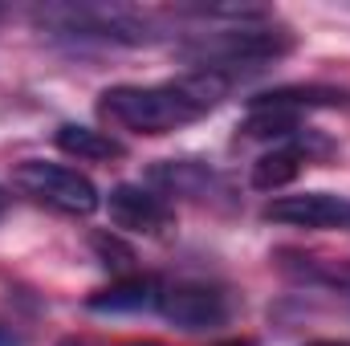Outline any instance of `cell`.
<instances>
[{"label": "cell", "mask_w": 350, "mask_h": 346, "mask_svg": "<svg viewBox=\"0 0 350 346\" xmlns=\"http://www.w3.org/2000/svg\"><path fill=\"white\" fill-rule=\"evenodd\" d=\"M0 16H4V8H0Z\"/></svg>", "instance_id": "cell-15"}, {"label": "cell", "mask_w": 350, "mask_h": 346, "mask_svg": "<svg viewBox=\"0 0 350 346\" xmlns=\"http://www.w3.org/2000/svg\"><path fill=\"white\" fill-rule=\"evenodd\" d=\"M106 208H110V220L118 228H126V232H163L172 224V204L159 191L143 187V183H118V187H110Z\"/></svg>", "instance_id": "cell-7"}, {"label": "cell", "mask_w": 350, "mask_h": 346, "mask_svg": "<svg viewBox=\"0 0 350 346\" xmlns=\"http://www.w3.org/2000/svg\"><path fill=\"white\" fill-rule=\"evenodd\" d=\"M220 346H257L253 338H228V343H220Z\"/></svg>", "instance_id": "cell-12"}, {"label": "cell", "mask_w": 350, "mask_h": 346, "mask_svg": "<svg viewBox=\"0 0 350 346\" xmlns=\"http://www.w3.org/2000/svg\"><path fill=\"white\" fill-rule=\"evenodd\" d=\"M41 25L70 33V37H86V41H110V45H147L155 41V25L131 8L118 4H66V8H45L37 12Z\"/></svg>", "instance_id": "cell-3"}, {"label": "cell", "mask_w": 350, "mask_h": 346, "mask_svg": "<svg viewBox=\"0 0 350 346\" xmlns=\"http://www.w3.org/2000/svg\"><path fill=\"white\" fill-rule=\"evenodd\" d=\"M4 208H8V196H4V187H0V216H4Z\"/></svg>", "instance_id": "cell-14"}, {"label": "cell", "mask_w": 350, "mask_h": 346, "mask_svg": "<svg viewBox=\"0 0 350 346\" xmlns=\"http://www.w3.org/2000/svg\"><path fill=\"white\" fill-rule=\"evenodd\" d=\"M241 131H245L249 139H289V135L297 131V110L253 102V106H249V118L241 122Z\"/></svg>", "instance_id": "cell-11"}, {"label": "cell", "mask_w": 350, "mask_h": 346, "mask_svg": "<svg viewBox=\"0 0 350 346\" xmlns=\"http://www.w3.org/2000/svg\"><path fill=\"white\" fill-rule=\"evenodd\" d=\"M159 297H163V289H159L155 277H122V281H114L110 289L94 293L86 306L94 314H135V310L159 306Z\"/></svg>", "instance_id": "cell-8"}, {"label": "cell", "mask_w": 350, "mask_h": 346, "mask_svg": "<svg viewBox=\"0 0 350 346\" xmlns=\"http://www.w3.org/2000/svg\"><path fill=\"white\" fill-rule=\"evenodd\" d=\"M228 90L224 74L191 70L187 78L167 86H110L102 94L98 110L114 127L139 131V135H167L196 118H204Z\"/></svg>", "instance_id": "cell-1"}, {"label": "cell", "mask_w": 350, "mask_h": 346, "mask_svg": "<svg viewBox=\"0 0 350 346\" xmlns=\"http://www.w3.org/2000/svg\"><path fill=\"white\" fill-rule=\"evenodd\" d=\"M12 183H16L29 200L53 208V212H62V216H90V212L102 204L94 179L82 175L78 168H66V163L25 159V163L16 168V175H12Z\"/></svg>", "instance_id": "cell-4"}, {"label": "cell", "mask_w": 350, "mask_h": 346, "mask_svg": "<svg viewBox=\"0 0 350 346\" xmlns=\"http://www.w3.org/2000/svg\"><path fill=\"white\" fill-rule=\"evenodd\" d=\"M57 147L74 159H86V163H102V159H122L126 147L106 135V131H94V127H82V122H66L57 127Z\"/></svg>", "instance_id": "cell-9"}, {"label": "cell", "mask_w": 350, "mask_h": 346, "mask_svg": "<svg viewBox=\"0 0 350 346\" xmlns=\"http://www.w3.org/2000/svg\"><path fill=\"white\" fill-rule=\"evenodd\" d=\"M301 163H306V151H301V147H277V151H269V155H261V159L253 163V187H261V191H281L285 183L297 179Z\"/></svg>", "instance_id": "cell-10"}, {"label": "cell", "mask_w": 350, "mask_h": 346, "mask_svg": "<svg viewBox=\"0 0 350 346\" xmlns=\"http://www.w3.org/2000/svg\"><path fill=\"white\" fill-rule=\"evenodd\" d=\"M265 220L289 224V228H350V200L330 191H297V196H277L265 208Z\"/></svg>", "instance_id": "cell-6"}, {"label": "cell", "mask_w": 350, "mask_h": 346, "mask_svg": "<svg viewBox=\"0 0 350 346\" xmlns=\"http://www.w3.org/2000/svg\"><path fill=\"white\" fill-rule=\"evenodd\" d=\"M293 49V37L285 29H224V33H200L196 41H187L179 53L196 66V70H212L224 74L237 66L257 70L261 62H277Z\"/></svg>", "instance_id": "cell-2"}, {"label": "cell", "mask_w": 350, "mask_h": 346, "mask_svg": "<svg viewBox=\"0 0 350 346\" xmlns=\"http://www.w3.org/2000/svg\"><path fill=\"white\" fill-rule=\"evenodd\" d=\"M310 346H347V343H330V338H318V343H310Z\"/></svg>", "instance_id": "cell-13"}, {"label": "cell", "mask_w": 350, "mask_h": 346, "mask_svg": "<svg viewBox=\"0 0 350 346\" xmlns=\"http://www.w3.org/2000/svg\"><path fill=\"white\" fill-rule=\"evenodd\" d=\"M159 310H163V318L175 322L179 330H212V326H224L228 297L220 289H212V285L179 281V285H167L163 289Z\"/></svg>", "instance_id": "cell-5"}]
</instances>
